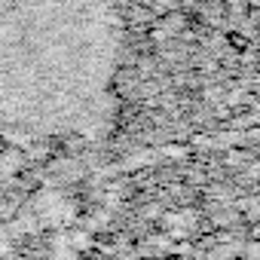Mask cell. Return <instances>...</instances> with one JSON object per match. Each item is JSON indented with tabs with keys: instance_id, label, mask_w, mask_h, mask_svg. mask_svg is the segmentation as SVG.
<instances>
[{
	"instance_id": "6da1fadb",
	"label": "cell",
	"mask_w": 260,
	"mask_h": 260,
	"mask_svg": "<svg viewBox=\"0 0 260 260\" xmlns=\"http://www.w3.org/2000/svg\"><path fill=\"white\" fill-rule=\"evenodd\" d=\"M116 0H0V119L34 141L92 138L110 113Z\"/></svg>"
}]
</instances>
